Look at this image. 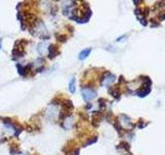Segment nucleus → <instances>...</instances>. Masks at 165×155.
<instances>
[{
	"label": "nucleus",
	"instance_id": "nucleus-3",
	"mask_svg": "<svg viewBox=\"0 0 165 155\" xmlns=\"http://www.w3.org/2000/svg\"><path fill=\"white\" fill-rule=\"evenodd\" d=\"M114 81H115V75H107L103 79V84L105 85V86H108V85H110L112 83H114Z\"/></svg>",
	"mask_w": 165,
	"mask_h": 155
},
{
	"label": "nucleus",
	"instance_id": "nucleus-2",
	"mask_svg": "<svg viewBox=\"0 0 165 155\" xmlns=\"http://www.w3.org/2000/svg\"><path fill=\"white\" fill-rule=\"evenodd\" d=\"M90 53H91V49H90V48L82 50V52L80 53V55H78V59H80V60H85V59L89 56Z\"/></svg>",
	"mask_w": 165,
	"mask_h": 155
},
{
	"label": "nucleus",
	"instance_id": "nucleus-5",
	"mask_svg": "<svg viewBox=\"0 0 165 155\" xmlns=\"http://www.w3.org/2000/svg\"><path fill=\"white\" fill-rule=\"evenodd\" d=\"M37 51L41 55H45V53L47 52V46H46V44H40L39 46L37 47Z\"/></svg>",
	"mask_w": 165,
	"mask_h": 155
},
{
	"label": "nucleus",
	"instance_id": "nucleus-4",
	"mask_svg": "<svg viewBox=\"0 0 165 155\" xmlns=\"http://www.w3.org/2000/svg\"><path fill=\"white\" fill-rule=\"evenodd\" d=\"M63 108L65 111H71L73 109V105H72V103L70 100H66L65 103H63Z\"/></svg>",
	"mask_w": 165,
	"mask_h": 155
},
{
	"label": "nucleus",
	"instance_id": "nucleus-1",
	"mask_svg": "<svg viewBox=\"0 0 165 155\" xmlns=\"http://www.w3.org/2000/svg\"><path fill=\"white\" fill-rule=\"evenodd\" d=\"M82 98L85 99V101H90L96 97V92L90 88H82Z\"/></svg>",
	"mask_w": 165,
	"mask_h": 155
},
{
	"label": "nucleus",
	"instance_id": "nucleus-6",
	"mask_svg": "<svg viewBox=\"0 0 165 155\" xmlns=\"http://www.w3.org/2000/svg\"><path fill=\"white\" fill-rule=\"evenodd\" d=\"M69 91L71 93L75 92V79H74V78L70 81V83H69Z\"/></svg>",
	"mask_w": 165,
	"mask_h": 155
}]
</instances>
